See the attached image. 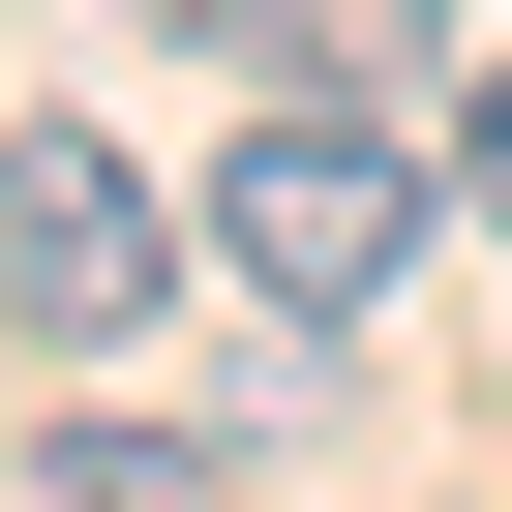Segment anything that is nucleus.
Here are the masks:
<instances>
[{
    "instance_id": "1",
    "label": "nucleus",
    "mask_w": 512,
    "mask_h": 512,
    "mask_svg": "<svg viewBox=\"0 0 512 512\" xmlns=\"http://www.w3.org/2000/svg\"><path fill=\"white\" fill-rule=\"evenodd\" d=\"M211 272H241V302H302V332H362V302L422 272V151H392L362 91H272V121L211 151Z\"/></svg>"
},
{
    "instance_id": "2",
    "label": "nucleus",
    "mask_w": 512,
    "mask_h": 512,
    "mask_svg": "<svg viewBox=\"0 0 512 512\" xmlns=\"http://www.w3.org/2000/svg\"><path fill=\"white\" fill-rule=\"evenodd\" d=\"M151 272H181V211H151V151H121V121H0V332H61V362H121V332H151Z\"/></svg>"
},
{
    "instance_id": "3",
    "label": "nucleus",
    "mask_w": 512,
    "mask_h": 512,
    "mask_svg": "<svg viewBox=\"0 0 512 512\" xmlns=\"http://www.w3.org/2000/svg\"><path fill=\"white\" fill-rule=\"evenodd\" d=\"M31 512H241V482H211L181 422H61V452H31Z\"/></svg>"
},
{
    "instance_id": "4",
    "label": "nucleus",
    "mask_w": 512,
    "mask_h": 512,
    "mask_svg": "<svg viewBox=\"0 0 512 512\" xmlns=\"http://www.w3.org/2000/svg\"><path fill=\"white\" fill-rule=\"evenodd\" d=\"M452 181H482V211H512V61H482V121H452Z\"/></svg>"
}]
</instances>
